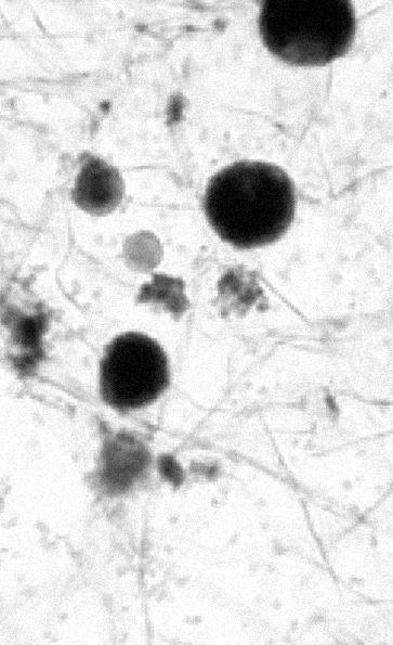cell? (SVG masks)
Masks as SVG:
<instances>
[{"instance_id": "cell-3", "label": "cell", "mask_w": 393, "mask_h": 645, "mask_svg": "<svg viewBox=\"0 0 393 645\" xmlns=\"http://www.w3.org/2000/svg\"><path fill=\"white\" fill-rule=\"evenodd\" d=\"M168 359L160 345L140 333H126L105 348L100 392L113 409L126 412L154 402L169 386Z\"/></svg>"}, {"instance_id": "cell-2", "label": "cell", "mask_w": 393, "mask_h": 645, "mask_svg": "<svg viewBox=\"0 0 393 645\" xmlns=\"http://www.w3.org/2000/svg\"><path fill=\"white\" fill-rule=\"evenodd\" d=\"M356 29L344 0L263 1L259 30L265 47L285 63L322 66L343 56Z\"/></svg>"}, {"instance_id": "cell-5", "label": "cell", "mask_w": 393, "mask_h": 645, "mask_svg": "<svg viewBox=\"0 0 393 645\" xmlns=\"http://www.w3.org/2000/svg\"><path fill=\"white\" fill-rule=\"evenodd\" d=\"M132 443L129 441V446L127 452L123 455H119V451L115 452L114 455L109 454L108 461H105L104 473H110V476L107 477L106 480H110L114 478V481L119 473L117 481H119L118 488H127L130 486V482L134 480V477L137 476L139 472H141L144 465L147 464L146 459L137 461L135 459L136 452L139 450H134L133 453H129Z\"/></svg>"}, {"instance_id": "cell-4", "label": "cell", "mask_w": 393, "mask_h": 645, "mask_svg": "<svg viewBox=\"0 0 393 645\" xmlns=\"http://www.w3.org/2000/svg\"><path fill=\"white\" fill-rule=\"evenodd\" d=\"M71 191L74 203L82 210L105 216L120 204L125 184L120 172L103 159L84 154Z\"/></svg>"}, {"instance_id": "cell-1", "label": "cell", "mask_w": 393, "mask_h": 645, "mask_svg": "<svg viewBox=\"0 0 393 645\" xmlns=\"http://www.w3.org/2000/svg\"><path fill=\"white\" fill-rule=\"evenodd\" d=\"M294 188L279 167L237 162L215 173L204 196L209 223L238 248L271 244L285 234L294 215Z\"/></svg>"}]
</instances>
